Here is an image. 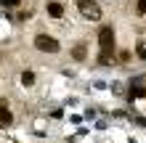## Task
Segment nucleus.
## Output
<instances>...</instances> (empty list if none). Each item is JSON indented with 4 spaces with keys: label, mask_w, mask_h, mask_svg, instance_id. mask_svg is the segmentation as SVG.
I'll list each match as a JSON object with an SVG mask.
<instances>
[{
    "label": "nucleus",
    "mask_w": 146,
    "mask_h": 143,
    "mask_svg": "<svg viewBox=\"0 0 146 143\" xmlns=\"http://www.w3.org/2000/svg\"><path fill=\"white\" fill-rule=\"evenodd\" d=\"M77 8H80V13L85 19H90V21H98L101 16H104V11H101V5L96 0H77Z\"/></svg>",
    "instance_id": "1"
},
{
    "label": "nucleus",
    "mask_w": 146,
    "mask_h": 143,
    "mask_svg": "<svg viewBox=\"0 0 146 143\" xmlns=\"http://www.w3.org/2000/svg\"><path fill=\"white\" fill-rule=\"evenodd\" d=\"M98 45H101V53H111V48H114V29L111 27L98 29Z\"/></svg>",
    "instance_id": "2"
},
{
    "label": "nucleus",
    "mask_w": 146,
    "mask_h": 143,
    "mask_svg": "<svg viewBox=\"0 0 146 143\" xmlns=\"http://www.w3.org/2000/svg\"><path fill=\"white\" fill-rule=\"evenodd\" d=\"M35 48L42 50V53H58V43L53 37H48V35H37L35 37Z\"/></svg>",
    "instance_id": "3"
},
{
    "label": "nucleus",
    "mask_w": 146,
    "mask_h": 143,
    "mask_svg": "<svg viewBox=\"0 0 146 143\" xmlns=\"http://www.w3.org/2000/svg\"><path fill=\"white\" fill-rule=\"evenodd\" d=\"M48 13L53 16V19H61V13H64V8L58 5V3H48Z\"/></svg>",
    "instance_id": "4"
},
{
    "label": "nucleus",
    "mask_w": 146,
    "mask_h": 143,
    "mask_svg": "<svg viewBox=\"0 0 146 143\" xmlns=\"http://www.w3.org/2000/svg\"><path fill=\"white\" fill-rule=\"evenodd\" d=\"M13 122V117H11V111H8L5 106H0V125H11Z\"/></svg>",
    "instance_id": "5"
},
{
    "label": "nucleus",
    "mask_w": 146,
    "mask_h": 143,
    "mask_svg": "<svg viewBox=\"0 0 146 143\" xmlns=\"http://www.w3.org/2000/svg\"><path fill=\"white\" fill-rule=\"evenodd\" d=\"M72 56H74V61H82V58H85V45H77L72 50Z\"/></svg>",
    "instance_id": "6"
},
{
    "label": "nucleus",
    "mask_w": 146,
    "mask_h": 143,
    "mask_svg": "<svg viewBox=\"0 0 146 143\" xmlns=\"http://www.w3.org/2000/svg\"><path fill=\"white\" fill-rule=\"evenodd\" d=\"M130 96H133V98H146V88H138V85H135V88L130 90Z\"/></svg>",
    "instance_id": "7"
},
{
    "label": "nucleus",
    "mask_w": 146,
    "mask_h": 143,
    "mask_svg": "<svg viewBox=\"0 0 146 143\" xmlns=\"http://www.w3.org/2000/svg\"><path fill=\"white\" fill-rule=\"evenodd\" d=\"M135 53H138V58H143V61H146V43H143V40L138 43V48H135Z\"/></svg>",
    "instance_id": "8"
},
{
    "label": "nucleus",
    "mask_w": 146,
    "mask_h": 143,
    "mask_svg": "<svg viewBox=\"0 0 146 143\" xmlns=\"http://www.w3.org/2000/svg\"><path fill=\"white\" fill-rule=\"evenodd\" d=\"M21 82H24V85H32V82H35V74H32V72H24L21 74Z\"/></svg>",
    "instance_id": "9"
},
{
    "label": "nucleus",
    "mask_w": 146,
    "mask_h": 143,
    "mask_svg": "<svg viewBox=\"0 0 146 143\" xmlns=\"http://www.w3.org/2000/svg\"><path fill=\"white\" fill-rule=\"evenodd\" d=\"M98 61L106 66V64H111V61H114V58H111V53H101V56H98Z\"/></svg>",
    "instance_id": "10"
},
{
    "label": "nucleus",
    "mask_w": 146,
    "mask_h": 143,
    "mask_svg": "<svg viewBox=\"0 0 146 143\" xmlns=\"http://www.w3.org/2000/svg\"><path fill=\"white\" fill-rule=\"evenodd\" d=\"M138 13L146 16V0H138Z\"/></svg>",
    "instance_id": "11"
},
{
    "label": "nucleus",
    "mask_w": 146,
    "mask_h": 143,
    "mask_svg": "<svg viewBox=\"0 0 146 143\" xmlns=\"http://www.w3.org/2000/svg\"><path fill=\"white\" fill-rule=\"evenodd\" d=\"M0 3H3V5H11V8H13V5H19L21 0H0Z\"/></svg>",
    "instance_id": "12"
}]
</instances>
